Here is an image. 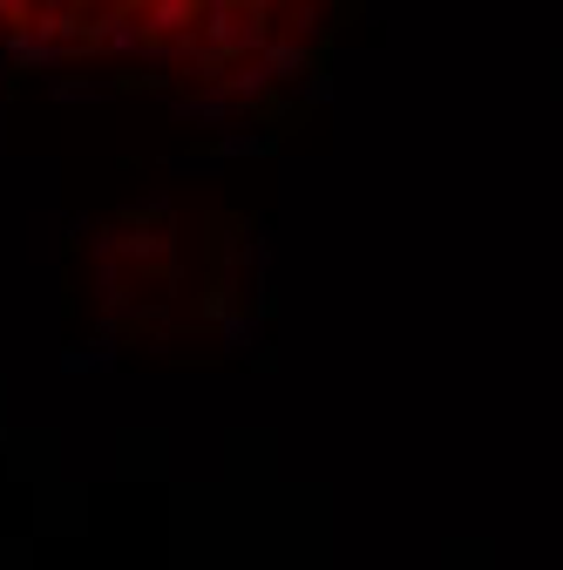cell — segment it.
<instances>
[{"mask_svg": "<svg viewBox=\"0 0 563 570\" xmlns=\"http://www.w3.org/2000/svg\"><path fill=\"white\" fill-rule=\"evenodd\" d=\"M346 21L354 0H210L184 61L231 102H271L326 61Z\"/></svg>", "mask_w": 563, "mask_h": 570, "instance_id": "6da1fadb", "label": "cell"}, {"mask_svg": "<svg viewBox=\"0 0 563 570\" xmlns=\"http://www.w3.org/2000/svg\"><path fill=\"white\" fill-rule=\"evenodd\" d=\"M210 0H0V48L41 61L190 55Z\"/></svg>", "mask_w": 563, "mask_h": 570, "instance_id": "7a4b0ae2", "label": "cell"}]
</instances>
